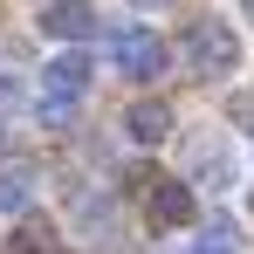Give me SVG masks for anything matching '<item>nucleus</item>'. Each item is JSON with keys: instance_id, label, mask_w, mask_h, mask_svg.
Masks as SVG:
<instances>
[{"instance_id": "nucleus-1", "label": "nucleus", "mask_w": 254, "mask_h": 254, "mask_svg": "<svg viewBox=\"0 0 254 254\" xmlns=\"http://www.w3.org/2000/svg\"><path fill=\"white\" fill-rule=\"evenodd\" d=\"M179 48H186V69L206 76V83H220V76L241 69V35H234V21H220V14H199V21L179 35Z\"/></svg>"}, {"instance_id": "nucleus-2", "label": "nucleus", "mask_w": 254, "mask_h": 254, "mask_svg": "<svg viewBox=\"0 0 254 254\" xmlns=\"http://www.w3.org/2000/svg\"><path fill=\"white\" fill-rule=\"evenodd\" d=\"M192 186H186V179H158V172H151V179H144V220H151V227H158V234H179V227H192Z\"/></svg>"}, {"instance_id": "nucleus-3", "label": "nucleus", "mask_w": 254, "mask_h": 254, "mask_svg": "<svg viewBox=\"0 0 254 254\" xmlns=\"http://www.w3.org/2000/svg\"><path fill=\"white\" fill-rule=\"evenodd\" d=\"M110 55H117V69H124L130 83H158L165 76V62H172V48L151 35V28H124L117 42H110Z\"/></svg>"}, {"instance_id": "nucleus-4", "label": "nucleus", "mask_w": 254, "mask_h": 254, "mask_svg": "<svg viewBox=\"0 0 254 254\" xmlns=\"http://www.w3.org/2000/svg\"><path fill=\"white\" fill-rule=\"evenodd\" d=\"M83 89H89V55L76 42L62 48L55 62L42 69V96H62V103H83Z\"/></svg>"}, {"instance_id": "nucleus-5", "label": "nucleus", "mask_w": 254, "mask_h": 254, "mask_svg": "<svg viewBox=\"0 0 254 254\" xmlns=\"http://www.w3.org/2000/svg\"><path fill=\"white\" fill-rule=\"evenodd\" d=\"M42 35L48 42H89L96 35V7L89 0H48L42 7Z\"/></svg>"}, {"instance_id": "nucleus-6", "label": "nucleus", "mask_w": 254, "mask_h": 254, "mask_svg": "<svg viewBox=\"0 0 254 254\" xmlns=\"http://www.w3.org/2000/svg\"><path fill=\"white\" fill-rule=\"evenodd\" d=\"M172 124H179V117H172V103H158V96H144V103L124 110V137L130 144H165Z\"/></svg>"}, {"instance_id": "nucleus-7", "label": "nucleus", "mask_w": 254, "mask_h": 254, "mask_svg": "<svg viewBox=\"0 0 254 254\" xmlns=\"http://www.w3.org/2000/svg\"><path fill=\"white\" fill-rule=\"evenodd\" d=\"M0 254H62V234L48 227V220H21L14 234H7V248Z\"/></svg>"}, {"instance_id": "nucleus-8", "label": "nucleus", "mask_w": 254, "mask_h": 254, "mask_svg": "<svg viewBox=\"0 0 254 254\" xmlns=\"http://www.w3.org/2000/svg\"><path fill=\"white\" fill-rule=\"evenodd\" d=\"M192 172H199V179H206L213 192H220V186H234V144H220V137H213V144H199V158H192Z\"/></svg>"}, {"instance_id": "nucleus-9", "label": "nucleus", "mask_w": 254, "mask_h": 254, "mask_svg": "<svg viewBox=\"0 0 254 254\" xmlns=\"http://www.w3.org/2000/svg\"><path fill=\"white\" fill-rule=\"evenodd\" d=\"M35 199V165H0V213H28Z\"/></svg>"}, {"instance_id": "nucleus-10", "label": "nucleus", "mask_w": 254, "mask_h": 254, "mask_svg": "<svg viewBox=\"0 0 254 254\" xmlns=\"http://www.w3.org/2000/svg\"><path fill=\"white\" fill-rule=\"evenodd\" d=\"M192 254H241V234H234V227L220 220V227H206V234L192 241Z\"/></svg>"}, {"instance_id": "nucleus-11", "label": "nucleus", "mask_w": 254, "mask_h": 254, "mask_svg": "<svg viewBox=\"0 0 254 254\" xmlns=\"http://www.w3.org/2000/svg\"><path fill=\"white\" fill-rule=\"evenodd\" d=\"M14 110H28V89L14 69H0V117H14Z\"/></svg>"}, {"instance_id": "nucleus-12", "label": "nucleus", "mask_w": 254, "mask_h": 254, "mask_svg": "<svg viewBox=\"0 0 254 254\" xmlns=\"http://www.w3.org/2000/svg\"><path fill=\"white\" fill-rule=\"evenodd\" d=\"M130 7H137V14H158V7H172V0H130Z\"/></svg>"}, {"instance_id": "nucleus-13", "label": "nucleus", "mask_w": 254, "mask_h": 254, "mask_svg": "<svg viewBox=\"0 0 254 254\" xmlns=\"http://www.w3.org/2000/svg\"><path fill=\"white\" fill-rule=\"evenodd\" d=\"M241 7H248V14H254V0H241Z\"/></svg>"}]
</instances>
